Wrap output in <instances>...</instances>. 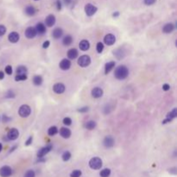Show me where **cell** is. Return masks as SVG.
Listing matches in <instances>:
<instances>
[{
	"label": "cell",
	"instance_id": "obj_25",
	"mask_svg": "<svg viewBox=\"0 0 177 177\" xmlns=\"http://www.w3.org/2000/svg\"><path fill=\"white\" fill-rule=\"evenodd\" d=\"M113 68H115V62H109L105 64V74H108L112 69Z\"/></svg>",
	"mask_w": 177,
	"mask_h": 177
},
{
	"label": "cell",
	"instance_id": "obj_27",
	"mask_svg": "<svg viewBox=\"0 0 177 177\" xmlns=\"http://www.w3.org/2000/svg\"><path fill=\"white\" fill-rule=\"evenodd\" d=\"M72 42H73V37H72L70 35L66 36L63 38V40H62V43H63V45H65V46H69V45L72 44Z\"/></svg>",
	"mask_w": 177,
	"mask_h": 177
},
{
	"label": "cell",
	"instance_id": "obj_49",
	"mask_svg": "<svg viewBox=\"0 0 177 177\" xmlns=\"http://www.w3.org/2000/svg\"><path fill=\"white\" fill-rule=\"evenodd\" d=\"M119 16V11H116V12H114V13L112 14V17H117Z\"/></svg>",
	"mask_w": 177,
	"mask_h": 177
},
{
	"label": "cell",
	"instance_id": "obj_48",
	"mask_svg": "<svg viewBox=\"0 0 177 177\" xmlns=\"http://www.w3.org/2000/svg\"><path fill=\"white\" fill-rule=\"evenodd\" d=\"M5 78V73L3 71H0V80H3Z\"/></svg>",
	"mask_w": 177,
	"mask_h": 177
},
{
	"label": "cell",
	"instance_id": "obj_29",
	"mask_svg": "<svg viewBox=\"0 0 177 177\" xmlns=\"http://www.w3.org/2000/svg\"><path fill=\"white\" fill-rule=\"evenodd\" d=\"M28 69L25 66H18L17 68V74H27Z\"/></svg>",
	"mask_w": 177,
	"mask_h": 177
},
{
	"label": "cell",
	"instance_id": "obj_53",
	"mask_svg": "<svg viewBox=\"0 0 177 177\" xmlns=\"http://www.w3.org/2000/svg\"><path fill=\"white\" fill-rule=\"evenodd\" d=\"M2 149H3V145H2V143H0V152H1Z\"/></svg>",
	"mask_w": 177,
	"mask_h": 177
},
{
	"label": "cell",
	"instance_id": "obj_46",
	"mask_svg": "<svg viewBox=\"0 0 177 177\" xmlns=\"http://www.w3.org/2000/svg\"><path fill=\"white\" fill-rule=\"evenodd\" d=\"M170 89V86L168 84H164L162 86V90L163 91H168Z\"/></svg>",
	"mask_w": 177,
	"mask_h": 177
},
{
	"label": "cell",
	"instance_id": "obj_35",
	"mask_svg": "<svg viewBox=\"0 0 177 177\" xmlns=\"http://www.w3.org/2000/svg\"><path fill=\"white\" fill-rule=\"evenodd\" d=\"M104 48H105V47H104V44H103L101 42H98L97 45H96V49H97V52H98L99 54H101V53L103 52Z\"/></svg>",
	"mask_w": 177,
	"mask_h": 177
},
{
	"label": "cell",
	"instance_id": "obj_18",
	"mask_svg": "<svg viewBox=\"0 0 177 177\" xmlns=\"http://www.w3.org/2000/svg\"><path fill=\"white\" fill-rule=\"evenodd\" d=\"M174 30V25L171 23H166L163 28H162V32L165 33V34H169V33H172L173 31Z\"/></svg>",
	"mask_w": 177,
	"mask_h": 177
},
{
	"label": "cell",
	"instance_id": "obj_33",
	"mask_svg": "<svg viewBox=\"0 0 177 177\" xmlns=\"http://www.w3.org/2000/svg\"><path fill=\"white\" fill-rule=\"evenodd\" d=\"M27 78H28L27 74H17L15 76V80L16 81H23V80H27Z\"/></svg>",
	"mask_w": 177,
	"mask_h": 177
},
{
	"label": "cell",
	"instance_id": "obj_5",
	"mask_svg": "<svg viewBox=\"0 0 177 177\" xmlns=\"http://www.w3.org/2000/svg\"><path fill=\"white\" fill-rule=\"evenodd\" d=\"M97 11H98V8L92 4H86L85 5V12H86V16H88V17L93 16L97 12Z\"/></svg>",
	"mask_w": 177,
	"mask_h": 177
},
{
	"label": "cell",
	"instance_id": "obj_37",
	"mask_svg": "<svg viewBox=\"0 0 177 177\" xmlns=\"http://www.w3.org/2000/svg\"><path fill=\"white\" fill-rule=\"evenodd\" d=\"M6 27L5 25H0V36H3L6 33Z\"/></svg>",
	"mask_w": 177,
	"mask_h": 177
},
{
	"label": "cell",
	"instance_id": "obj_36",
	"mask_svg": "<svg viewBox=\"0 0 177 177\" xmlns=\"http://www.w3.org/2000/svg\"><path fill=\"white\" fill-rule=\"evenodd\" d=\"M23 177H36V173L34 170L32 169H29L28 170L25 174H24V176Z\"/></svg>",
	"mask_w": 177,
	"mask_h": 177
},
{
	"label": "cell",
	"instance_id": "obj_30",
	"mask_svg": "<svg viewBox=\"0 0 177 177\" xmlns=\"http://www.w3.org/2000/svg\"><path fill=\"white\" fill-rule=\"evenodd\" d=\"M58 128L56 127V126H51L48 130V136H50V137H53V136H54V135H56L57 133H58Z\"/></svg>",
	"mask_w": 177,
	"mask_h": 177
},
{
	"label": "cell",
	"instance_id": "obj_19",
	"mask_svg": "<svg viewBox=\"0 0 177 177\" xmlns=\"http://www.w3.org/2000/svg\"><path fill=\"white\" fill-rule=\"evenodd\" d=\"M60 135L62 136V137L68 139L71 137V131L68 128L66 127H62L60 129Z\"/></svg>",
	"mask_w": 177,
	"mask_h": 177
},
{
	"label": "cell",
	"instance_id": "obj_14",
	"mask_svg": "<svg viewBox=\"0 0 177 177\" xmlns=\"http://www.w3.org/2000/svg\"><path fill=\"white\" fill-rule=\"evenodd\" d=\"M104 42H105V43L106 45H108V46H111V45H113V44L115 43V42H116V37H115V36L112 35V34H107V35L105 36V38H104Z\"/></svg>",
	"mask_w": 177,
	"mask_h": 177
},
{
	"label": "cell",
	"instance_id": "obj_20",
	"mask_svg": "<svg viewBox=\"0 0 177 177\" xmlns=\"http://www.w3.org/2000/svg\"><path fill=\"white\" fill-rule=\"evenodd\" d=\"M35 29L36 30V33L39 34V35H43L46 32V25L42 23H37Z\"/></svg>",
	"mask_w": 177,
	"mask_h": 177
},
{
	"label": "cell",
	"instance_id": "obj_23",
	"mask_svg": "<svg viewBox=\"0 0 177 177\" xmlns=\"http://www.w3.org/2000/svg\"><path fill=\"white\" fill-rule=\"evenodd\" d=\"M78 54H79V53L76 48H70L68 51V57L70 59V60H74V59H76Z\"/></svg>",
	"mask_w": 177,
	"mask_h": 177
},
{
	"label": "cell",
	"instance_id": "obj_17",
	"mask_svg": "<svg viewBox=\"0 0 177 177\" xmlns=\"http://www.w3.org/2000/svg\"><path fill=\"white\" fill-rule=\"evenodd\" d=\"M19 39H20V36H19V34H18L17 32H16V31H13V32L10 33L9 36H8V40H9L11 42H12V43H16V42H17L19 41Z\"/></svg>",
	"mask_w": 177,
	"mask_h": 177
},
{
	"label": "cell",
	"instance_id": "obj_42",
	"mask_svg": "<svg viewBox=\"0 0 177 177\" xmlns=\"http://www.w3.org/2000/svg\"><path fill=\"white\" fill-rule=\"evenodd\" d=\"M6 98H14L15 97V93H14V92L13 91H11V90H10V91H8L7 92V93H6V96H5Z\"/></svg>",
	"mask_w": 177,
	"mask_h": 177
},
{
	"label": "cell",
	"instance_id": "obj_28",
	"mask_svg": "<svg viewBox=\"0 0 177 177\" xmlns=\"http://www.w3.org/2000/svg\"><path fill=\"white\" fill-rule=\"evenodd\" d=\"M42 81H43V80L41 75H35L33 77V83L36 86H41L42 84Z\"/></svg>",
	"mask_w": 177,
	"mask_h": 177
},
{
	"label": "cell",
	"instance_id": "obj_39",
	"mask_svg": "<svg viewBox=\"0 0 177 177\" xmlns=\"http://www.w3.org/2000/svg\"><path fill=\"white\" fill-rule=\"evenodd\" d=\"M5 73H6L8 75L12 74V67L10 66V65L6 66V67H5Z\"/></svg>",
	"mask_w": 177,
	"mask_h": 177
},
{
	"label": "cell",
	"instance_id": "obj_54",
	"mask_svg": "<svg viewBox=\"0 0 177 177\" xmlns=\"http://www.w3.org/2000/svg\"><path fill=\"white\" fill-rule=\"evenodd\" d=\"M35 1H38V0H35Z\"/></svg>",
	"mask_w": 177,
	"mask_h": 177
},
{
	"label": "cell",
	"instance_id": "obj_21",
	"mask_svg": "<svg viewBox=\"0 0 177 177\" xmlns=\"http://www.w3.org/2000/svg\"><path fill=\"white\" fill-rule=\"evenodd\" d=\"M79 47L80 48V50L82 51H87L90 48V42L87 40H82L80 43H79Z\"/></svg>",
	"mask_w": 177,
	"mask_h": 177
},
{
	"label": "cell",
	"instance_id": "obj_26",
	"mask_svg": "<svg viewBox=\"0 0 177 177\" xmlns=\"http://www.w3.org/2000/svg\"><path fill=\"white\" fill-rule=\"evenodd\" d=\"M96 125H97V124H96L95 121H93V120H90V121H87V122L86 123L85 127H86V130L92 131V130H93V129L96 127Z\"/></svg>",
	"mask_w": 177,
	"mask_h": 177
},
{
	"label": "cell",
	"instance_id": "obj_1",
	"mask_svg": "<svg viewBox=\"0 0 177 177\" xmlns=\"http://www.w3.org/2000/svg\"><path fill=\"white\" fill-rule=\"evenodd\" d=\"M128 75H129V69L125 65H121L119 67H117L115 70V73H114L115 78L119 80L126 79L128 77Z\"/></svg>",
	"mask_w": 177,
	"mask_h": 177
},
{
	"label": "cell",
	"instance_id": "obj_31",
	"mask_svg": "<svg viewBox=\"0 0 177 177\" xmlns=\"http://www.w3.org/2000/svg\"><path fill=\"white\" fill-rule=\"evenodd\" d=\"M100 177H109L111 175V169L109 168H104L99 173Z\"/></svg>",
	"mask_w": 177,
	"mask_h": 177
},
{
	"label": "cell",
	"instance_id": "obj_47",
	"mask_svg": "<svg viewBox=\"0 0 177 177\" xmlns=\"http://www.w3.org/2000/svg\"><path fill=\"white\" fill-rule=\"evenodd\" d=\"M49 45H50V42L49 41H45L42 44V48H48L49 47Z\"/></svg>",
	"mask_w": 177,
	"mask_h": 177
},
{
	"label": "cell",
	"instance_id": "obj_40",
	"mask_svg": "<svg viewBox=\"0 0 177 177\" xmlns=\"http://www.w3.org/2000/svg\"><path fill=\"white\" fill-rule=\"evenodd\" d=\"M156 0H143V2L146 5H152L156 3Z\"/></svg>",
	"mask_w": 177,
	"mask_h": 177
},
{
	"label": "cell",
	"instance_id": "obj_6",
	"mask_svg": "<svg viewBox=\"0 0 177 177\" xmlns=\"http://www.w3.org/2000/svg\"><path fill=\"white\" fill-rule=\"evenodd\" d=\"M177 117V109L176 108H174L170 112H168L166 116V119H164L162 121V125H166L168 123H170L174 119Z\"/></svg>",
	"mask_w": 177,
	"mask_h": 177
},
{
	"label": "cell",
	"instance_id": "obj_45",
	"mask_svg": "<svg viewBox=\"0 0 177 177\" xmlns=\"http://www.w3.org/2000/svg\"><path fill=\"white\" fill-rule=\"evenodd\" d=\"M78 111H79V112H86V111H88V107H87V106L81 107V108L78 109Z\"/></svg>",
	"mask_w": 177,
	"mask_h": 177
},
{
	"label": "cell",
	"instance_id": "obj_8",
	"mask_svg": "<svg viewBox=\"0 0 177 177\" xmlns=\"http://www.w3.org/2000/svg\"><path fill=\"white\" fill-rule=\"evenodd\" d=\"M66 86L62 83H56L53 86V91L57 94H62L65 92Z\"/></svg>",
	"mask_w": 177,
	"mask_h": 177
},
{
	"label": "cell",
	"instance_id": "obj_24",
	"mask_svg": "<svg viewBox=\"0 0 177 177\" xmlns=\"http://www.w3.org/2000/svg\"><path fill=\"white\" fill-rule=\"evenodd\" d=\"M25 13L28 15V16H34L36 13V10L34 6L32 5H28L26 8H25Z\"/></svg>",
	"mask_w": 177,
	"mask_h": 177
},
{
	"label": "cell",
	"instance_id": "obj_22",
	"mask_svg": "<svg viewBox=\"0 0 177 177\" xmlns=\"http://www.w3.org/2000/svg\"><path fill=\"white\" fill-rule=\"evenodd\" d=\"M53 37L54 39H59V38H61L63 35V30L61 29V28H55L54 30H53Z\"/></svg>",
	"mask_w": 177,
	"mask_h": 177
},
{
	"label": "cell",
	"instance_id": "obj_12",
	"mask_svg": "<svg viewBox=\"0 0 177 177\" xmlns=\"http://www.w3.org/2000/svg\"><path fill=\"white\" fill-rule=\"evenodd\" d=\"M91 94H92L93 98L99 99V98H101L103 96L104 92H103V90L101 89L100 87H94L93 89L92 90V92H91Z\"/></svg>",
	"mask_w": 177,
	"mask_h": 177
},
{
	"label": "cell",
	"instance_id": "obj_34",
	"mask_svg": "<svg viewBox=\"0 0 177 177\" xmlns=\"http://www.w3.org/2000/svg\"><path fill=\"white\" fill-rule=\"evenodd\" d=\"M81 174H82L81 170L75 169V170H74V171L71 172V174H70V177H80Z\"/></svg>",
	"mask_w": 177,
	"mask_h": 177
},
{
	"label": "cell",
	"instance_id": "obj_7",
	"mask_svg": "<svg viewBox=\"0 0 177 177\" xmlns=\"http://www.w3.org/2000/svg\"><path fill=\"white\" fill-rule=\"evenodd\" d=\"M53 149V146L51 144H48L45 147H43V148L40 149L37 152V157H43L45 156L48 153H49Z\"/></svg>",
	"mask_w": 177,
	"mask_h": 177
},
{
	"label": "cell",
	"instance_id": "obj_2",
	"mask_svg": "<svg viewBox=\"0 0 177 177\" xmlns=\"http://www.w3.org/2000/svg\"><path fill=\"white\" fill-rule=\"evenodd\" d=\"M103 166V162L99 157H93L90 161H89V167L92 169L94 170H98L100 169Z\"/></svg>",
	"mask_w": 177,
	"mask_h": 177
},
{
	"label": "cell",
	"instance_id": "obj_43",
	"mask_svg": "<svg viewBox=\"0 0 177 177\" xmlns=\"http://www.w3.org/2000/svg\"><path fill=\"white\" fill-rule=\"evenodd\" d=\"M32 141H33V137H29L27 139V141L25 142V145H26V146L30 145V144L32 143Z\"/></svg>",
	"mask_w": 177,
	"mask_h": 177
},
{
	"label": "cell",
	"instance_id": "obj_51",
	"mask_svg": "<svg viewBox=\"0 0 177 177\" xmlns=\"http://www.w3.org/2000/svg\"><path fill=\"white\" fill-rule=\"evenodd\" d=\"M71 2H72V0H64V3H65L67 5H70V4H71Z\"/></svg>",
	"mask_w": 177,
	"mask_h": 177
},
{
	"label": "cell",
	"instance_id": "obj_9",
	"mask_svg": "<svg viewBox=\"0 0 177 177\" xmlns=\"http://www.w3.org/2000/svg\"><path fill=\"white\" fill-rule=\"evenodd\" d=\"M12 174V169L10 166H3L0 168V176L1 177H10Z\"/></svg>",
	"mask_w": 177,
	"mask_h": 177
},
{
	"label": "cell",
	"instance_id": "obj_50",
	"mask_svg": "<svg viewBox=\"0 0 177 177\" xmlns=\"http://www.w3.org/2000/svg\"><path fill=\"white\" fill-rule=\"evenodd\" d=\"M169 172H170V173H172L173 174H176V168H174L173 169H170V170H169Z\"/></svg>",
	"mask_w": 177,
	"mask_h": 177
},
{
	"label": "cell",
	"instance_id": "obj_3",
	"mask_svg": "<svg viewBox=\"0 0 177 177\" xmlns=\"http://www.w3.org/2000/svg\"><path fill=\"white\" fill-rule=\"evenodd\" d=\"M31 113V108L28 105H23L19 107L18 114L22 117H28Z\"/></svg>",
	"mask_w": 177,
	"mask_h": 177
},
{
	"label": "cell",
	"instance_id": "obj_16",
	"mask_svg": "<svg viewBox=\"0 0 177 177\" xmlns=\"http://www.w3.org/2000/svg\"><path fill=\"white\" fill-rule=\"evenodd\" d=\"M55 22H56L55 17L54 15L50 14L45 19V25L48 26V27H53L55 24Z\"/></svg>",
	"mask_w": 177,
	"mask_h": 177
},
{
	"label": "cell",
	"instance_id": "obj_15",
	"mask_svg": "<svg viewBox=\"0 0 177 177\" xmlns=\"http://www.w3.org/2000/svg\"><path fill=\"white\" fill-rule=\"evenodd\" d=\"M59 67H60V68L62 70H68L70 68H71V62L68 60V59H63V60L60 62V64H59Z\"/></svg>",
	"mask_w": 177,
	"mask_h": 177
},
{
	"label": "cell",
	"instance_id": "obj_4",
	"mask_svg": "<svg viewBox=\"0 0 177 177\" xmlns=\"http://www.w3.org/2000/svg\"><path fill=\"white\" fill-rule=\"evenodd\" d=\"M78 65L81 68H86L87 66H89L91 63V57L89 55H81L79 59H78Z\"/></svg>",
	"mask_w": 177,
	"mask_h": 177
},
{
	"label": "cell",
	"instance_id": "obj_38",
	"mask_svg": "<svg viewBox=\"0 0 177 177\" xmlns=\"http://www.w3.org/2000/svg\"><path fill=\"white\" fill-rule=\"evenodd\" d=\"M63 124L65 125H71L72 124V119H70V117H65V119H63Z\"/></svg>",
	"mask_w": 177,
	"mask_h": 177
},
{
	"label": "cell",
	"instance_id": "obj_32",
	"mask_svg": "<svg viewBox=\"0 0 177 177\" xmlns=\"http://www.w3.org/2000/svg\"><path fill=\"white\" fill-rule=\"evenodd\" d=\"M62 160H63L64 162H68V161H69L70 158H71V153H70L69 151H68V150L65 151V152L62 154Z\"/></svg>",
	"mask_w": 177,
	"mask_h": 177
},
{
	"label": "cell",
	"instance_id": "obj_44",
	"mask_svg": "<svg viewBox=\"0 0 177 177\" xmlns=\"http://www.w3.org/2000/svg\"><path fill=\"white\" fill-rule=\"evenodd\" d=\"M2 120H3V122H4V123H8L9 121H11V117H8L6 115H4V116H3V119H2Z\"/></svg>",
	"mask_w": 177,
	"mask_h": 177
},
{
	"label": "cell",
	"instance_id": "obj_52",
	"mask_svg": "<svg viewBox=\"0 0 177 177\" xmlns=\"http://www.w3.org/2000/svg\"><path fill=\"white\" fill-rule=\"evenodd\" d=\"M17 145H15V146H13V148H12V149H11V150H10V152H13V151H14V150H15L17 149Z\"/></svg>",
	"mask_w": 177,
	"mask_h": 177
},
{
	"label": "cell",
	"instance_id": "obj_11",
	"mask_svg": "<svg viewBox=\"0 0 177 177\" xmlns=\"http://www.w3.org/2000/svg\"><path fill=\"white\" fill-rule=\"evenodd\" d=\"M37 35L36 30L34 27H29L26 29L25 30V36L29 39H32L34 37H36V36Z\"/></svg>",
	"mask_w": 177,
	"mask_h": 177
},
{
	"label": "cell",
	"instance_id": "obj_10",
	"mask_svg": "<svg viewBox=\"0 0 177 177\" xmlns=\"http://www.w3.org/2000/svg\"><path fill=\"white\" fill-rule=\"evenodd\" d=\"M18 137H19V131H18V130L16 129V128H11V129L8 131V133H7V137H8V139H9V140H11V141H14V140L17 139Z\"/></svg>",
	"mask_w": 177,
	"mask_h": 177
},
{
	"label": "cell",
	"instance_id": "obj_41",
	"mask_svg": "<svg viewBox=\"0 0 177 177\" xmlns=\"http://www.w3.org/2000/svg\"><path fill=\"white\" fill-rule=\"evenodd\" d=\"M56 7H57V10L58 11H61L62 8V1L61 0H57L56 1Z\"/></svg>",
	"mask_w": 177,
	"mask_h": 177
},
{
	"label": "cell",
	"instance_id": "obj_13",
	"mask_svg": "<svg viewBox=\"0 0 177 177\" xmlns=\"http://www.w3.org/2000/svg\"><path fill=\"white\" fill-rule=\"evenodd\" d=\"M114 143H115L114 139L111 136L105 137L104 141H103V144H104V146L105 147V148H111V147L114 146Z\"/></svg>",
	"mask_w": 177,
	"mask_h": 177
}]
</instances>
